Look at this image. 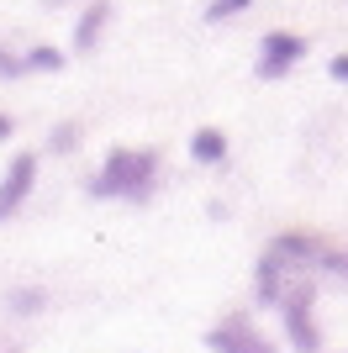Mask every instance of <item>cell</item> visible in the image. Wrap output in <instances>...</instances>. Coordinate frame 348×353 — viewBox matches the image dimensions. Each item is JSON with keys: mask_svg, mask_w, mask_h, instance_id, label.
<instances>
[{"mask_svg": "<svg viewBox=\"0 0 348 353\" xmlns=\"http://www.w3.org/2000/svg\"><path fill=\"white\" fill-rule=\"evenodd\" d=\"M153 174H159V153H153V148H116L111 159L101 163L90 195H101V201H116V195L143 201V195L153 190Z\"/></svg>", "mask_w": 348, "mask_h": 353, "instance_id": "6da1fadb", "label": "cell"}, {"mask_svg": "<svg viewBox=\"0 0 348 353\" xmlns=\"http://www.w3.org/2000/svg\"><path fill=\"white\" fill-rule=\"evenodd\" d=\"M206 348L211 353H275V343L264 338V332H253L243 316H222V322L206 332Z\"/></svg>", "mask_w": 348, "mask_h": 353, "instance_id": "7a4b0ae2", "label": "cell"}, {"mask_svg": "<svg viewBox=\"0 0 348 353\" xmlns=\"http://www.w3.org/2000/svg\"><path fill=\"white\" fill-rule=\"evenodd\" d=\"M280 306H285V332H290V343H296L301 353H317L322 338H317V322H311V285L301 280L285 301H280Z\"/></svg>", "mask_w": 348, "mask_h": 353, "instance_id": "3957f363", "label": "cell"}, {"mask_svg": "<svg viewBox=\"0 0 348 353\" xmlns=\"http://www.w3.org/2000/svg\"><path fill=\"white\" fill-rule=\"evenodd\" d=\"M301 59H306V37H296V32H269V37H264L259 74L264 79H280L290 63H301Z\"/></svg>", "mask_w": 348, "mask_h": 353, "instance_id": "277c9868", "label": "cell"}, {"mask_svg": "<svg viewBox=\"0 0 348 353\" xmlns=\"http://www.w3.org/2000/svg\"><path fill=\"white\" fill-rule=\"evenodd\" d=\"M32 185H37V159H32V153H16L11 169H6V179H0V216H11V211L32 195Z\"/></svg>", "mask_w": 348, "mask_h": 353, "instance_id": "5b68a950", "label": "cell"}, {"mask_svg": "<svg viewBox=\"0 0 348 353\" xmlns=\"http://www.w3.org/2000/svg\"><path fill=\"white\" fill-rule=\"evenodd\" d=\"M106 21H111V0H90L85 11H79V21H74V53H90V48L101 43Z\"/></svg>", "mask_w": 348, "mask_h": 353, "instance_id": "8992f818", "label": "cell"}, {"mask_svg": "<svg viewBox=\"0 0 348 353\" xmlns=\"http://www.w3.org/2000/svg\"><path fill=\"white\" fill-rule=\"evenodd\" d=\"M190 159L195 163H222L227 159V132H222V127H201V132L190 137Z\"/></svg>", "mask_w": 348, "mask_h": 353, "instance_id": "52a82bcc", "label": "cell"}, {"mask_svg": "<svg viewBox=\"0 0 348 353\" xmlns=\"http://www.w3.org/2000/svg\"><path fill=\"white\" fill-rule=\"evenodd\" d=\"M280 280H285V269H280V259H275V253H264L259 274H253V295H259V301H285Z\"/></svg>", "mask_w": 348, "mask_h": 353, "instance_id": "ba28073f", "label": "cell"}, {"mask_svg": "<svg viewBox=\"0 0 348 353\" xmlns=\"http://www.w3.org/2000/svg\"><path fill=\"white\" fill-rule=\"evenodd\" d=\"M269 253H280V259H296V264H306V259H317V243H311V232H280Z\"/></svg>", "mask_w": 348, "mask_h": 353, "instance_id": "9c48e42d", "label": "cell"}, {"mask_svg": "<svg viewBox=\"0 0 348 353\" xmlns=\"http://www.w3.org/2000/svg\"><path fill=\"white\" fill-rule=\"evenodd\" d=\"M6 306H11L16 316H32V311H43V306H48V295L37 290V285H21V290L6 295Z\"/></svg>", "mask_w": 348, "mask_h": 353, "instance_id": "30bf717a", "label": "cell"}, {"mask_svg": "<svg viewBox=\"0 0 348 353\" xmlns=\"http://www.w3.org/2000/svg\"><path fill=\"white\" fill-rule=\"evenodd\" d=\"M27 69H37V74H58V69H64V53H58V48H32V53H27Z\"/></svg>", "mask_w": 348, "mask_h": 353, "instance_id": "8fae6325", "label": "cell"}, {"mask_svg": "<svg viewBox=\"0 0 348 353\" xmlns=\"http://www.w3.org/2000/svg\"><path fill=\"white\" fill-rule=\"evenodd\" d=\"M74 143H79V121H58L53 137H48V148H53V153H74Z\"/></svg>", "mask_w": 348, "mask_h": 353, "instance_id": "7c38bea8", "label": "cell"}, {"mask_svg": "<svg viewBox=\"0 0 348 353\" xmlns=\"http://www.w3.org/2000/svg\"><path fill=\"white\" fill-rule=\"evenodd\" d=\"M253 0H211L206 6V21H227V16H238V11H248Z\"/></svg>", "mask_w": 348, "mask_h": 353, "instance_id": "4fadbf2b", "label": "cell"}, {"mask_svg": "<svg viewBox=\"0 0 348 353\" xmlns=\"http://www.w3.org/2000/svg\"><path fill=\"white\" fill-rule=\"evenodd\" d=\"M16 74H27V59H11V53L0 48V79H16Z\"/></svg>", "mask_w": 348, "mask_h": 353, "instance_id": "5bb4252c", "label": "cell"}, {"mask_svg": "<svg viewBox=\"0 0 348 353\" xmlns=\"http://www.w3.org/2000/svg\"><path fill=\"white\" fill-rule=\"evenodd\" d=\"M327 74H333V79H343V85H348V53H338V59L327 63Z\"/></svg>", "mask_w": 348, "mask_h": 353, "instance_id": "9a60e30c", "label": "cell"}, {"mask_svg": "<svg viewBox=\"0 0 348 353\" xmlns=\"http://www.w3.org/2000/svg\"><path fill=\"white\" fill-rule=\"evenodd\" d=\"M327 264H333L338 274H348V253H327Z\"/></svg>", "mask_w": 348, "mask_h": 353, "instance_id": "2e32d148", "label": "cell"}, {"mask_svg": "<svg viewBox=\"0 0 348 353\" xmlns=\"http://www.w3.org/2000/svg\"><path fill=\"white\" fill-rule=\"evenodd\" d=\"M11 132H16V127H11V117H0V143H6Z\"/></svg>", "mask_w": 348, "mask_h": 353, "instance_id": "e0dca14e", "label": "cell"}, {"mask_svg": "<svg viewBox=\"0 0 348 353\" xmlns=\"http://www.w3.org/2000/svg\"><path fill=\"white\" fill-rule=\"evenodd\" d=\"M0 221H6V216H0Z\"/></svg>", "mask_w": 348, "mask_h": 353, "instance_id": "ac0fdd59", "label": "cell"}]
</instances>
